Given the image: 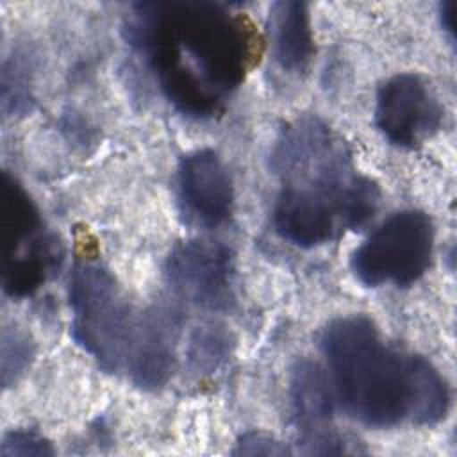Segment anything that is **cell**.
I'll list each match as a JSON object with an SVG mask.
<instances>
[{
	"mask_svg": "<svg viewBox=\"0 0 457 457\" xmlns=\"http://www.w3.org/2000/svg\"><path fill=\"white\" fill-rule=\"evenodd\" d=\"M123 36L154 71L164 96L196 120L223 112L227 96L239 87L248 68L246 30L220 4H134Z\"/></svg>",
	"mask_w": 457,
	"mask_h": 457,
	"instance_id": "6da1fadb",
	"label": "cell"
},
{
	"mask_svg": "<svg viewBox=\"0 0 457 457\" xmlns=\"http://www.w3.org/2000/svg\"><path fill=\"white\" fill-rule=\"evenodd\" d=\"M334 395L343 409L373 428L403 421L437 425L450 409L443 375L423 355L387 345L364 314L332 320L320 337Z\"/></svg>",
	"mask_w": 457,
	"mask_h": 457,
	"instance_id": "7a4b0ae2",
	"label": "cell"
},
{
	"mask_svg": "<svg viewBox=\"0 0 457 457\" xmlns=\"http://www.w3.org/2000/svg\"><path fill=\"white\" fill-rule=\"evenodd\" d=\"M273 205V227L280 237L312 248L362 227L380 202L378 186L359 175L346 146L286 179Z\"/></svg>",
	"mask_w": 457,
	"mask_h": 457,
	"instance_id": "3957f363",
	"label": "cell"
},
{
	"mask_svg": "<svg viewBox=\"0 0 457 457\" xmlns=\"http://www.w3.org/2000/svg\"><path fill=\"white\" fill-rule=\"evenodd\" d=\"M71 336L107 373L125 371L137 316L114 275L96 261H77L70 275Z\"/></svg>",
	"mask_w": 457,
	"mask_h": 457,
	"instance_id": "277c9868",
	"label": "cell"
},
{
	"mask_svg": "<svg viewBox=\"0 0 457 457\" xmlns=\"http://www.w3.org/2000/svg\"><path fill=\"white\" fill-rule=\"evenodd\" d=\"M436 228L432 218L405 209L382 221L352 253L353 275L370 287L393 284L409 287L430 266Z\"/></svg>",
	"mask_w": 457,
	"mask_h": 457,
	"instance_id": "5b68a950",
	"label": "cell"
},
{
	"mask_svg": "<svg viewBox=\"0 0 457 457\" xmlns=\"http://www.w3.org/2000/svg\"><path fill=\"white\" fill-rule=\"evenodd\" d=\"M168 286L184 300L228 311L236 303V264L228 246L211 239H187L171 248L164 262Z\"/></svg>",
	"mask_w": 457,
	"mask_h": 457,
	"instance_id": "8992f818",
	"label": "cell"
},
{
	"mask_svg": "<svg viewBox=\"0 0 457 457\" xmlns=\"http://www.w3.org/2000/svg\"><path fill=\"white\" fill-rule=\"evenodd\" d=\"M375 127L400 148H416L443 125V107L418 73H396L380 84L375 100Z\"/></svg>",
	"mask_w": 457,
	"mask_h": 457,
	"instance_id": "52a82bcc",
	"label": "cell"
},
{
	"mask_svg": "<svg viewBox=\"0 0 457 457\" xmlns=\"http://www.w3.org/2000/svg\"><path fill=\"white\" fill-rule=\"evenodd\" d=\"M177 191L184 212L202 227L214 228L232 214V179L220 155L211 148L193 150L180 157Z\"/></svg>",
	"mask_w": 457,
	"mask_h": 457,
	"instance_id": "ba28073f",
	"label": "cell"
},
{
	"mask_svg": "<svg viewBox=\"0 0 457 457\" xmlns=\"http://www.w3.org/2000/svg\"><path fill=\"white\" fill-rule=\"evenodd\" d=\"M180 316L171 307H152L137 316L125 371L141 389L162 387L175 368Z\"/></svg>",
	"mask_w": 457,
	"mask_h": 457,
	"instance_id": "9c48e42d",
	"label": "cell"
},
{
	"mask_svg": "<svg viewBox=\"0 0 457 457\" xmlns=\"http://www.w3.org/2000/svg\"><path fill=\"white\" fill-rule=\"evenodd\" d=\"M0 232L2 264L29 255L52 234L45 230L34 200L7 171L2 173L0 186Z\"/></svg>",
	"mask_w": 457,
	"mask_h": 457,
	"instance_id": "30bf717a",
	"label": "cell"
},
{
	"mask_svg": "<svg viewBox=\"0 0 457 457\" xmlns=\"http://www.w3.org/2000/svg\"><path fill=\"white\" fill-rule=\"evenodd\" d=\"M268 36L271 54L284 71L303 73L309 68L316 46L305 2H273L268 12Z\"/></svg>",
	"mask_w": 457,
	"mask_h": 457,
	"instance_id": "8fae6325",
	"label": "cell"
},
{
	"mask_svg": "<svg viewBox=\"0 0 457 457\" xmlns=\"http://www.w3.org/2000/svg\"><path fill=\"white\" fill-rule=\"evenodd\" d=\"M334 389L325 370L309 361L298 359L289 375V398L293 416L300 432L328 427L334 412Z\"/></svg>",
	"mask_w": 457,
	"mask_h": 457,
	"instance_id": "7c38bea8",
	"label": "cell"
},
{
	"mask_svg": "<svg viewBox=\"0 0 457 457\" xmlns=\"http://www.w3.org/2000/svg\"><path fill=\"white\" fill-rule=\"evenodd\" d=\"M234 339L230 330L221 323H204L196 327L186 346L187 370L196 377L218 373L232 355Z\"/></svg>",
	"mask_w": 457,
	"mask_h": 457,
	"instance_id": "4fadbf2b",
	"label": "cell"
},
{
	"mask_svg": "<svg viewBox=\"0 0 457 457\" xmlns=\"http://www.w3.org/2000/svg\"><path fill=\"white\" fill-rule=\"evenodd\" d=\"M34 55L29 48H14L2 66V112L23 116L32 109Z\"/></svg>",
	"mask_w": 457,
	"mask_h": 457,
	"instance_id": "5bb4252c",
	"label": "cell"
},
{
	"mask_svg": "<svg viewBox=\"0 0 457 457\" xmlns=\"http://www.w3.org/2000/svg\"><path fill=\"white\" fill-rule=\"evenodd\" d=\"M36 353L32 337L20 327H5L2 332V384L12 386L30 366Z\"/></svg>",
	"mask_w": 457,
	"mask_h": 457,
	"instance_id": "9a60e30c",
	"label": "cell"
},
{
	"mask_svg": "<svg viewBox=\"0 0 457 457\" xmlns=\"http://www.w3.org/2000/svg\"><path fill=\"white\" fill-rule=\"evenodd\" d=\"M353 441L332 427H323L298 434V452L305 455H337L355 452L350 448Z\"/></svg>",
	"mask_w": 457,
	"mask_h": 457,
	"instance_id": "2e32d148",
	"label": "cell"
},
{
	"mask_svg": "<svg viewBox=\"0 0 457 457\" xmlns=\"http://www.w3.org/2000/svg\"><path fill=\"white\" fill-rule=\"evenodd\" d=\"M54 453H55V450H54L52 443L36 430H25V428L9 430L2 437V443H0L2 457H12V455L46 457V455H54Z\"/></svg>",
	"mask_w": 457,
	"mask_h": 457,
	"instance_id": "e0dca14e",
	"label": "cell"
},
{
	"mask_svg": "<svg viewBox=\"0 0 457 457\" xmlns=\"http://www.w3.org/2000/svg\"><path fill=\"white\" fill-rule=\"evenodd\" d=\"M291 450L273 436L259 430L245 432L237 437L232 455H289Z\"/></svg>",
	"mask_w": 457,
	"mask_h": 457,
	"instance_id": "ac0fdd59",
	"label": "cell"
},
{
	"mask_svg": "<svg viewBox=\"0 0 457 457\" xmlns=\"http://www.w3.org/2000/svg\"><path fill=\"white\" fill-rule=\"evenodd\" d=\"M439 18H441V27L445 32H448L450 39L453 41L455 37V2L446 0L439 5Z\"/></svg>",
	"mask_w": 457,
	"mask_h": 457,
	"instance_id": "d6986e66",
	"label": "cell"
}]
</instances>
